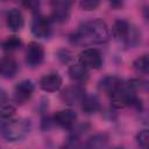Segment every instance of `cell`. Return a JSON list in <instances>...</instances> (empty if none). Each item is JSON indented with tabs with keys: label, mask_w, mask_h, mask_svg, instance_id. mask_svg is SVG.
Returning a JSON list of instances; mask_svg holds the SVG:
<instances>
[{
	"label": "cell",
	"mask_w": 149,
	"mask_h": 149,
	"mask_svg": "<svg viewBox=\"0 0 149 149\" xmlns=\"http://www.w3.org/2000/svg\"><path fill=\"white\" fill-rule=\"evenodd\" d=\"M17 70L19 64L12 56H5L0 59V77L10 79L17 73Z\"/></svg>",
	"instance_id": "obj_13"
},
{
	"label": "cell",
	"mask_w": 149,
	"mask_h": 149,
	"mask_svg": "<svg viewBox=\"0 0 149 149\" xmlns=\"http://www.w3.org/2000/svg\"><path fill=\"white\" fill-rule=\"evenodd\" d=\"M122 84H123V81H122L121 78H119L118 76H114V74H108V76L102 77L99 80L98 86H99V88L101 91L111 94L114 91H116Z\"/></svg>",
	"instance_id": "obj_14"
},
{
	"label": "cell",
	"mask_w": 149,
	"mask_h": 149,
	"mask_svg": "<svg viewBox=\"0 0 149 149\" xmlns=\"http://www.w3.org/2000/svg\"><path fill=\"white\" fill-rule=\"evenodd\" d=\"M15 106L12 104H5L0 106V118L3 120H9L15 114Z\"/></svg>",
	"instance_id": "obj_23"
},
{
	"label": "cell",
	"mask_w": 149,
	"mask_h": 149,
	"mask_svg": "<svg viewBox=\"0 0 149 149\" xmlns=\"http://www.w3.org/2000/svg\"><path fill=\"white\" fill-rule=\"evenodd\" d=\"M111 37L108 24L101 19H92L81 23L71 35V42L76 45H92L105 43Z\"/></svg>",
	"instance_id": "obj_1"
},
{
	"label": "cell",
	"mask_w": 149,
	"mask_h": 149,
	"mask_svg": "<svg viewBox=\"0 0 149 149\" xmlns=\"http://www.w3.org/2000/svg\"><path fill=\"white\" fill-rule=\"evenodd\" d=\"M80 104L83 112L86 114H94L100 109V100L94 94H90V95L86 94Z\"/></svg>",
	"instance_id": "obj_18"
},
{
	"label": "cell",
	"mask_w": 149,
	"mask_h": 149,
	"mask_svg": "<svg viewBox=\"0 0 149 149\" xmlns=\"http://www.w3.org/2000/svg\"><path fill=\"white\" fill-rule=\"evenodd\" d=\"M133 69L142 74H147L149 72V57L147 54L137 57L134 62H133Z\"/></svg>",
	"instance_id": "obj_21"
},
{
	"label": "cell",
	"mask_w": 149,
	"mask_h": 149,
	"mask_svg": "<svg viewBox=\"0 0 149 149\" xmlns=\"http://www.w3.org/2000/svg\"><path fill=\"white\" fill-rule=\"evenodd\" d=\"M68 72H69L70 78L77 83H84L88 78V70L79 63H74V64L70 65Z\"/></svg>",
	"instance_id": "obj_17"
},
{
	"label": "cell",
	"mask_w": 149,
	"mask_h": 149,
	"mask_svg": "<svg viewBox=\"0 0 149 149\" xmlns=\"http://www.w3.org/2000/svg\"><path fill=\"white\" fill-rule=\"evenodd\" d=\"M111 105L114 108H125L128 106H136L140 102V99L136 97L135 92L127 86V84H122L116 91L109 94Z\"/></svg>",
	"instance_id": "obj_3"
},
{
	"label": "cell",
	"mask_w": 149,
	"mask_h": 149,
	"mask_svg": "<svg viewBox=\"0 0 149 149\" xmlns=\"http://www.w3.org/2000/svg\"><path fill=\"white\" fill-rule=\"evenodd\" d=\"M111 6L112 7H121L122 6V2L121 1H112L111 2Z\"/></svg>",
	"instance_id": "obj_27"
},
{
	"label": "cell",
	"mask_w": 149,
	"mask_h": 149,
	"mask_svg": "<svg viewBox=\"0 0 149 149\" xmlns=\"http://www.w3.org/2000/svg\"><path fill=\"white\" fill-rule=\"evenodd\" d=\"M77 121V113L72 109H62L54 115V122L62 128L71 129Z\"/></svg>",
	"instance_id": "obj_10"
},
{
	"label": "cell",
	"mask_w": 149,
	"mask_h": 149,
	"mask_svg": "<svg viewBox=\"0 0 149 149\" xmlns=\"http://www.w3.org/2000/svg\"><path fill=\"white\" fill-rule=\"evenodd\" d=\"M21 45H22V41L17 36H15V35L8 36L7 38H5L0 43V48L2 50H5V51H14V50H17V49L21 48Z\"/></svg>",
	"instance_id": "obj_20"
},
{
	"label": "cell",
	"mask_w": 149,
	"mask_h": 149,
	"mask_svg": "<svg viewBox=\"0 0 149 149\" xmlns=\"http://www.w3.org/2000/svg\"><path fill=\"white\" fill-rule=\"evenodd\" d=\"M6 24L12 31H20L24 26V17L19 8H12L6 14Z\"/></svg>",
	"instance_id": "obj_12"
},
{
	"label": "cell",
	"mask_w": 149,
	"mask_h": 149,
	"mask_svg": "<svg viewBox=\"0 0 149 149\" xmlns=\"http://www.w3.org/2000/svg\"><path fill=\"white\" fill-rule=\"evenodd\" d=\"M102 55L101 52L95 48H87L83 50L79 55V64H81L84 68L88 69H100L102 65Z\"/></svg>",
	"instance_id": "obj_5"
},
{
	"label": "cell",
	"mask_w": 149,
	"mask_h": 149,
	"mask_svg": "<svg viewBox=\"0 0 149 149\" xmlns=\"http://www.w3.org/2000/svg\"><path fill=\"white\" fill-rule=\"evenodd\" d=\"M136 143L141 149H148V147H149V132H148V129H142L136 134Z\"/></svg>",
	"instance_id": "obj_22"
},
{
	"label": "cell",
	"mask_w": 149,
	"mask_h": 149,
	"mask_svg": "<svg viewBox=\"0 0 149 149\" xmlns=\"http://www.w3.org/2000/svg\"><path fill=\"white\" fill-rule=\"evenodd\" d=\"M142 41V33L141 30H139L137 27L135 26H130V29L126 36V38L123 40V45L127 48H135L136 45H139Z\"/></svg>",
	"instance_id": "obj_19"
},
{
	"label": "cell",
	"mask_w": 149,
	"mask_h": 149,
	"mask_svg": "<svg viewBox=\"0 0 149 149\" xmlns=\"http://www.w3.org/2000/svg\"><path fill=\"white\" fill-rule=\"evenodd\" d=\"M7 100H8L7 92H6L3 88H0V106L7 104Z\"/></svg>",
	"instance_id": "obj_26"
},
{
	"label": "cell",
	"mask_w": 149,
	"mask_h": 149,
	"mask_svg": "<svg viewBox=\"0 0 149 149\" xmlns=\"http://www.w3.org/2000/svg\"><path fill=\"white\" fill-rule=\"evenodd\" d=\"M44 59V49L37 42L29 43L26 51V63L30 68H37Z\"/></svg>",
	"instance_id": "obj_8"
},
{
	"label": "cell",
	"mask_w": 149,
	"mask_h": 149,
	"mask_svg": "<svg viewBox=\"0 0 149 149\" xmlns=\"http://www.w3.org/2000/svg\"><path fill=\"white\" fill-rule=\"evenodd\" d=\"M79 6L84 10H93L99 6L98 0H83L79 2Z\"/></svg>",
	"instance_id": "obj_24"
},
{
	"label": "cell",
	"mask_w": 149,
	"mask_h": 149,
	"mask_svg": "<svg viewBox=\"0 0 149 149\" xmlns=\"http://www.w3.org/2000/svg\"><path fill=\"white\" fill-rule=\"evenodd\" d=\"M132 23H129L127 20L125 19H119L116 20L113 26H112V35L120 42H123V40L126 38L129 29H130Z\"/></svg>",
	"instance_id": "obj_16"
},
{
	"label": "cell",
	"mask_w": 149,
	"mask_h": 149,
	"mask_svg": "<svg viewBox=\"0 0 149 149\" xmlns=\"http://www.w3.org/2000/svg\"><path fill=\"white\" fill-rule=\"evenodd\" d=\"M0 26H1V13H0Z\"/></svg>",
	"instance_id": "obj_28"
},
{
	"label": "cell",
	"mask_w": 149,
	"mask_h": 149,
	"mask_svg": "<svg viewBox=\"0 0 149 149\" xmlns=\"http://www.w3.org/2000/svg\"><path fill=\"white\" fill-rule=\"evenodd\" d=\"M31 33L37 38H48L51 34V21L50 19L36 13L31 22Z\"/></svg>",
	"instance_id": "obj_7"
},
{
	"label": "cell",
	"mask_w": 149,
	"mask_h": 149,
	"mask_svg": "<svg viewBox=\"0 0 149 149\" xmlns=\"http://www.w3.org/2000/svg\"><path fill=\"white\" fill-rule=\"evenodd\" d=\"M115 149H122V148H115Z\"/></svg>",
	"instance_id": "obj_29"
},
{
	"label": "cell",
	"mask_w": 149,
	"mask_h": 149,
	"mask_svg": "<svg viewBox=\"0 0 149 149\" xmlns=\"http://www.w3.org/2000/svg\"><path fill=\"white\" fill-rule=\"evenodd\" d=\"M31 123L27 119L9 120L6 122H0V134L7 141L16 142L24 139L30 132Z\"/></svg>",
	"instance_id": "obj_2"
},
{
	"label": "cell",
	"mask_w": 149,
	"mask_h": 149,
	"mask_svg": "<svg viewBox=\"0 0 149 149\" xmlns=\"http://www.w3.org/2000/svg\"><path fill=\"white\" fill-rule=\"evenodd\" d=\"M85 95H86L85 87L80 84H73V85L66 86L64 90L61 91V94H59L61 100L69 106H74L81 102Z\"/></svg>",
	"instance_id": "obj_4"
},
{
	"label": "cell",
	"mask_w": 149,
	"mask_h": 149,
	"mask_svg": "<svg viewBox=\"0 0 149 149\" xmlns=\"http://www.w3.org/2000/svg\"><path fill=\"white\" fill-rule=\"evenodd\" d=\"M71 1H65V0H57V1H51V15H50V21L56 22V23H63L68 21L70 16V10H71Z\"/></svg>",
	"instance_id": "obj_6"
},
{
	"label": "cell",
	"mask_w": 149,
	"mask_h": 149,
	"mask_svg": "<svg viewBox=\"0 0 149 149\" xmlns=\"http://www.w3.org/2000/svg\"><path fill=\"white\" fill-rule=\"evenodd\" d=\"M57 57L62 63H69L72 61V54L71 51L66 50V49H61L57 51Z\"/></svg>",
	"instance_id": "obj_25"
},
{
	"label": "cell",
	"mask_w": 149,
	"mask_h": 149,
	"mask_svg": "<svg viewBox=\"0 0 149 149\" xmlns=\"http://www.w3.org/2000/svg\"><path fill=\"white\" fill-rule=\"evenodd\" d=\"M38 84L44 92H56L62 86V77L57 72H50L44 74L40 79Z\"/></svg>",
	"instance_id": "obj_11"
},
{
	"label": "cell",
	"mask_w": 149,
	"mask_h": 149,
	"mask_svg": "<svg viewBox=\"0 0 149 149\" xmlns=\"http://www.w3.org/2000/svg\"><path fill=\"white\" fill-rule=\"evenodd\" d=\"M108 142L109 137L106 133H97L86 141L83 149H107Z\"/></svg>",
	"instance_id": "obj_15"
},
{
	"label": "cell",
	"mask_w": 149,
	"mask_h": 149,
	"mask_svg": "<svg viewBox=\"0 0 149 149\" xmlns=\"http://www.w3.org/2000/svg\"><path fill=\"white\" fill-rule=\"evenodd\" d=\"M35 85L29 79H23L19 81L14 87V100L17 104H24L29 100L34 93Z\"/></svg>",
	"instance_id": "obj_9"
}]
</instances>
